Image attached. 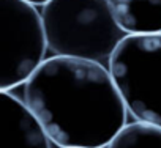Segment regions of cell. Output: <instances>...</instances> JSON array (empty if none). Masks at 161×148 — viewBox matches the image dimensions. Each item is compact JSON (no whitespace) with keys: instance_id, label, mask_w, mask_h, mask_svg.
Returning a JSON list of instances; mask_svg holds the SVG:
<instances>
[{"instance_id":"obj_1","label":"cell","mask_w":161,"mask_h":148,"mask_svg":"<svg viewBox=\"0 0 161 148\" xmlns=\"http://www.w3.org/2000/svg\"><path fill=\"white\" fill-rule=\"evenodd\" d=\"M22 101L58 148H106L128 109L103 63L52 55L22 85Z\"/></svg>"},{"instance_id":"obj_2","label":"cell","mask_w":161,"mask_h":148,"mask_svg":"<svg viewBox=\"0 0 161 148\" xmlns=\"http://www.w3.org/2000/svg\"><path fill=\"white\" fill-rule=\"evenodd\" d=\"M41 16L47 47L58 57L109 61L126 36L108 0H51Z\"/></svg>"},{"instance_id":"obj_3","label":"cell","mask_w":161,"mask_h":148,"mask_svg":"<svg viewBox=\"0 0 161 148\" xmlns=\"http://www.w3.org/2000/svg\"><path fill=\"white\" fill-rule=\"evenodd\" d=\"M108 68L134 120L161 128V33L125 36Z\"/></svg>"},{"instance_id":"obj_4","label":"cell","mask_w":161,"mask_h":148,"mask_svg":"<svg viewBox=\"0 0 161 148\" xmlns=\"http://www.w3.org/2000/svg\"><path fill=\"white\" fill-rule=\"evenodd\" d=\"M47 49L41 11L24 0H0V92L24 85Z\"/></svg>"},{"instance_id":"obj_5","label":"cell","mask_w":161,"mask_h":148,"mask_svg":"<svg viewBox=\"0 0 161 148\" xmlns=\"http://www.w3.org/2000/svg\"><path fill=\"white\" fill-rule=\"evenodd\" d=\"M52 145L22 98L0 92V148H52Z\"/></svg>"},{"instance_id":"obj_6","label":"cell","mask_w":161,"mask_h":148,"mask_svg":"<svg viewBox=\"0 0 161 148\" xmlns=\"http://www.w3.org/2000/svg\"><path fill=\"white\" fill-rule=\"evenodd\" d=\"M108 3L126 36L161 33V0H108Z\"/></svg>"},{"instance_id":"obj_7","label":"cell","mask_w":161,"mask_h":148,"mask_svg":"<svg viewBox=\"0 0 161 148\" xmlns=\"http://www.w3.org/2000/svg\"><path fill=\"white\" fill-rule=\"evenodd\" d=\"M106 148H161V128L142 121L128 123Z\"/></svg>"},{"instance_id":"obj_8","label":"cell","mask_w":161,"mask_h":148,"mask_svg":"<svg viewBox=\"0 0 161 148\" xmlns=\"http://www.w3.org/2000/svg\"><path fill=\"white\" fill-rule=\"evenodd\" d=\"M24 2H27V3H30V5L36 7V8H43L46 3H49V2H51V0H24Z\"/></svg>"}]
</instances>
